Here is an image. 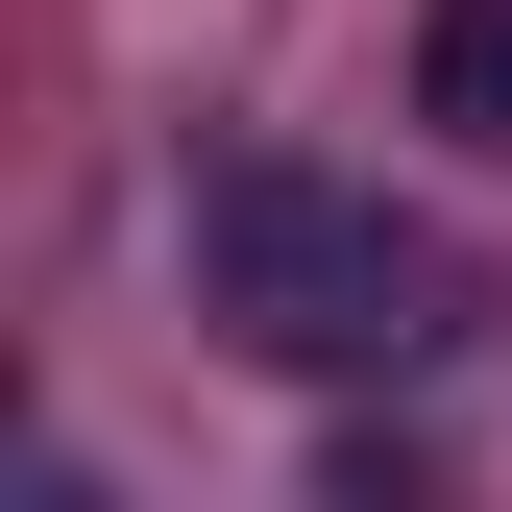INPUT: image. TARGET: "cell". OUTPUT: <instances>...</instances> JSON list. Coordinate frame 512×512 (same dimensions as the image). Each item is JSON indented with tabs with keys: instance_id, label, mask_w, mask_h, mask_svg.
I'll return each instance as SVG.
<instances>
[{
	"instance_id": "6da1fadb",
	"label": "cell",
	"mask_w": 512,
	"mask_h": 512,
	"mask_svg": "<svg viewBox=\"0 0 512 512\" xmlns=\"http://www.w3.org/2000/svg\"><path fill=\"white\" fill-rule=\"evenodd\" d=\"M171 244H196V317L244 366H293V391H366V366H439V342H464V269H439L366 171H317V147H196Z\"/></svg>"
},
{
	"instance_id": "7a4b0ae2",
	"label": "cell",
	"mask_w": 512,
	"mask_h": 512,
	"mask_svg": "<svg viewBox=\"0 0 512 512\" xmlns=\"http://www.w3.org/2000/svg\"><path fill=\"white\" fill-rule=\"evenodd\" d=\"M415 122L512 171V0H439V25H415Z\"/></svg>"
}]
</instances>
